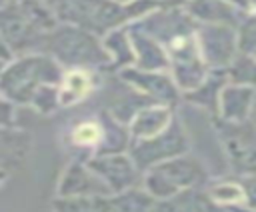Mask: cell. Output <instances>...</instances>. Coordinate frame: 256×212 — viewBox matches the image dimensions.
I'll list each match as a JSON object with an SVG mask.
<instances>
[{"label":"cell","mask_w":256,"mask_h":212,"mask_svg":"<svg viewBox=\"0 0 256 212\" xmlns=\"http://www.w3.org/2000/svg\"><path fill=\"white\" fill-rule=\"evenodd\" d=\"M58 24L84 28L96 36L128 26L146 14L158 10L148 0H44Z\"/></svg>","instance_id":"obj_1"},{"label":"cell","mask_w":256,"mask_h":212,"mask_svg":"<svg viewBox=\"0 0 256 212\" xmlns=\"http://www.w3.org/2000/svg\"><path fill=\"white\" fill-rule=\"evenodd\" d=\"M64 68L46 52L16 54L0 72V94L16 106L32 104L34 96L48 84H60Z\"/></svg>","instance_id":"obj_2"},{"label":"cell","mask_w":256,"mask_h":212,"mask_svg":"<svg viewBox=\"0 0 256 212\" xmlns=\"http://www.w3.org/2000/svg\"><path fill=\"white\" fill-rule=\"evenodd\" d=\"M42 52L50 54L64 70L94 68L100 72L112 70V60L102 44V38L70 24H58L44 36Z\"/></svg>","instance_id":"obj_3"},{"label":"cell","mask_w":256,"mask_h":212,"mask_svg":"<svg viewBox=\"0 0 256 212\" xmlns=\"http://www.w3.org/2000/svg\"><path fill=\"white\" fill-rule=\"evenodd\" d=\"M212 174L200 156L186 152L148 168L142 174V186L156 200H164L188 190H204Z\"/></svg>","instance_id":"obj_4"},{"label":"cell","mask_w":256,"mask_h":212,"mask_svg":"<svg viewBox=\"0 0 256 212\" xmlns=\"http://www.w3.org/2000/svg\"><path fill=\"white\" fill-rule=\"evenodd\" d=\"M212 128L230 174L238 178L256 174V124L224 122L212 116Z\"/></svg>","instance_id":"obj_5"},{"label":"cell","mask_w":256,"mask_h":212,"mask_svg":"<svg viewBox=\"0 0 256 212\" xmlns=\"http://www.w3.org/2000/svg\"><path fill=\"white\" fill-rule=\"evenodd\" d=\"M190 148H192L190 132H188L186 124L182 122V118L176 114L174 120L170 122V126L162 134L148 138V140H132L128 154L136 162L138 170L144 174L148 168H152L164 160H170V158L190 152Z\"/></svg>","instance_id":"obj_6"},{"label":"cell","mask_w":256,"mask_h":212,"mask_svg":"<svg viewBox=\"0 0 256 212\" xmlns=\"http://www.w3.org/2000/svg\"><path fill=\"white\" fill-rule=\"evenodd\" d=\"M106 116L108 110H100L88 116H80L64 128L60 142L64 150L70 152L72 160L86 162L94 154L102 152L106 142Z\"/></svg>","instance_id":"obj_7"},{"label":"cell","mask_w":256,"mask_h":212,"mask_svg":"<svg viewBox=\"0 0 256 212\" xmlns=\"http://www.w3.org/2000/svg\"><path fill=\"white\" fill-rule=\"evenodd\" d=\"M200 52L210 70H226L240 52L238 28L224 24H198L196 30Z\"/></svg>","instance_id":"obj_8"},{"label":"cell","mask_w":256,"mask_h":212,"mask_svg":"<svg viewBox=\"0 0 256 212\" xmlns=\"http://www.w3.org/2000/svg\"><path fill=\"white\" fill-rule=\"evenodd\" d=\"M116 76L120 82H124L126 86H130L132 90H136L152 102L172 106L182 102V92L178 90L176 82L166 70H140L136 66H128L118 70Z\"/></svg>","instance_id":"obj_9"},{"label":"cell","mask_w":256,"mask_h":212,"mask_svg":"<svg viewBox=\"0 0 256 212\" xmlns=\"http://www.w3.org/2000/svg\"><path fill=\"white\" fill-rule=\"evenodd\" d=\"M86 164L96 172V176L106 184L110 194L124 192L142 184V172L128 152H108L94 154L86 160Z\"/></svg>","instance_id":"obj_10"},{"label":"cell","mask_w":256,"mask_h":212,"mask_svg":"<svg viewBox=\"0 0 256 212\" xmlns=\"http://www.w3.org/2000/svg\"><path fill=\"white\" fill-rule=\"evenodd\" d=\"M0 34L14 52V56L26 52H42L46 36L26 18V14L14 0L4 10H0Z\"/></svg>","instance_id":"obj_11"},{"label":"cell","mask_w":256,"mask_h":212,"mask_svg":"<svg viewBox=\"0 0 256 212\" xmlns=\"http://www.w3.org/2000/svg\"><path fill=\"white\" fill-rule=\"evenodd\" d=\"M110 190L82 160H70L56 184L54 196H108Z\"/></svg>","instance_id":"obj_12"},{"label":"cell","mask_w":256,"mask_h":212,"mask_svg":"<svg viewBox=\"0 0 256 212\" xmlns=\"http://www.w3.org/2000/svg\"><path fill=\"white\" fill-rule=\"evenodd\" d=\"M102 74L94 68H68L58 84V102L60 110H70L84 104L100 86Z\"/></svg>","instance_id":"obj_13"},{"label":"cell","mask_w":256,"mask_h":212,"mask_svg":"<svg viewBox=\"0 0 256 212\" xmlns=\"http://www.w3.org/2000/svg\"><path fill=\"white\" fill-rule=\"evenodd\" d=\"M176 116V106L152 102L140 108L128 122V132L132 140H148L162 134Z\"/></svg>","instance_id":"obj_14"},{"label":"cell","mask_w":256,"mask_h":212,"mask_svg":"<svg viewBox=\"0 0 256 212\" xmlns=\"http://www.w3.org/2000/svg\"><path fill=\"white\" fill-rule=\"evenodd\" d=\"M254 102H256L254 88L226 82V86L220 90V96H218L216 118L224 122H246L252 116Z\"/></svg>","instance_id":"obj_15"},{"label":"cell","mask_w":256,"mask_h":212,"mask_svg":"<svg viewBox=\"0 0 256 212\" xmlns=\"http://www.w3.org/2000/svg\"><path fill=\"white\" fill-rule=\"evenodd\" d=\"M184 10L198 24H224L238 28L246 14L226 0H188Z\"/></svg>","instance_id":"obj_16"},{"label":"cell","mask_w":256,"mask_h":212,"mask_svg":"<svg viewBox=\"0 0 256 212\" xmlns=\"http://www.w3.org/2000/svg\"><path fill=\"white\" fill-rule=\"evenodd\" d=\"M128 34L134 50V66L140 70H166L168 72V54L164 46L144 32L142 28L128 24Z\"/></svg>","instance_id":"obj_17"},{"label":"cell","mask_w":256,"mask_h":212,"mask_svg":"<svg viewBox=\"0 0 256 212\" xmlns=\"http://www.w3.org/2000/svg\"><path fill=\"white\" fill-rule=\"evenodd\" d=\"M32 148V134L20 126H0V168L12 170L26 162Z\"/></svg>","instance_id":"obj_18"},{"label":"cell","mask_w":256,"mask_h":212,"mask_svg":"<svg viewBox=\"0 0 256 212\" xmlns=\"http://www.w3.org/2000/svg\"><path fill=\"white\" fill-rule=\"evenodd\" d=\"M226 82H228V70H210L198 88L182 94V102L198 110H204L210 116H216L218 96H220V90L226 86Z\"/></svg>","instance_id":"obj_19"},{"label":"cell","mask_w":256,"mask_h":212,"mask_svg":"<svg viewBox=\"0 0 256 212\" xmlns=\"http://www.w3.org/2000/svg\"><path fill=\"white\" fill-rule=\"evenodd\" d=\"M206 198L220 206V208H238V206H248V196H246V188L242 178L238 176H218V178H210V182L204 188Z\"/></svg>","instance_id":"obj_20"},{"label":"cell","mask_w":256,"mask_h":212,"mask_svg":"<svg viewBox=\"0 0 256 212\" xmlns=\"http://www.w3.org/2000/svg\"><path fill=\"white\" fill-rule=\"evenodd\" d=\"M102 44L112 60V70H122L128 66H134V50L128 34V26H120L110 30L106 36H102Z\"/></svg>","instance_id":"obj_21"},{"label":"cell","mask_w":256,"mask_h":212,"mask_svg":"<svg viewBox=\"0 0 256 212\" xmlns=\"http://www.w3.org/2000/svg\"><path fill=\"white\" fill-rule=\"evenodd\" d=\"M112 196H114V202L120 212H150L156 202V198L142 184L128 188L124 192L112 194Z\"/></svg>","instance_id":"obj_22"},{"label":"cell","mask_w":256,"mask_h":212,"mask_svg":"<svg viewBox=\"0 0 256 212\" xmlns=\"http://www.w3.org/2000/svg\"><path fill=\"white\" fill-rule=\"evenodd\" d=\"M204 200V190H188L172 198L156 200L150 212H198Z\"/></svg>","instance_id":"obj_23"},{"label":"cell","mask_w":256,"mask_h":212,"mask_svg":"<svg viewBox=\"0 0 256 212\" xmlns=\"http://www.w3.org/2000/svg\"><path fill=\"white\" fill-rule=\"evenodd\" d=\"M228 70V82L242 84L256 90V58L248 52H238Z\"/></svg>","instance_id":"obj_24"},{"label":"cell","mask_w":256,"mask_h":212,"mask_svg":"<svg viewBox=\"0 0 256 212\" xmlns=\"http://www.w3.org/2000/svg\"><path fill=\"white\" fill-rule=\"evenodd\" d=\"M30 108L34 112H38L40 116H52L60 110V102H58V84H48L44 86L32 100Z\"/></svg>","instance_id":"obj_25"},{"label":"cell","mask_w":256,"mask_h":212,"mask_svg":"<svg viewBox=\"0 0 256 212\" xmlns=\"http://www.w3.org/2000/svg\"><path fill=\"white\" fill-rule=\"evenodd\" d=\"M0 126H18V106L0 94Z\"/></svg>","instance_id":"obj_26"},{"label":"cell","mask_w":256,"mask_h":212,"mask_svg":"<svg viewBox=\"0 0 256 212\" xmlns=\"http://www.w3.org/2000/svg\"><path fill=\"white\" fill-rule=\"evenodd\" d=\"M86 212H120V210L114 202V196L108 194V196H92Z\"/></svg>","instance_id":"obj_27"},{"label":"cell","mask_w":256,"mask_h":212,"mask_svg":"<svg viewBox=\"0 0 256 212\" xmlns=\"http://www.w3.org/2000/svg\"><path fill=\"white\" fill-rule=\"evenodd\" d=\"M242 182H244V188H246L248 206H250V208H256V174L242 178Z\"/></svg>","instance_id":"obj_28"},{"label":"cell","mask_w":256,"mask_h":212,"mask_svg":"<svg viewBox=\"0 0 256 212\" xmlns=\"http://www.w3.org/2000/svg\"><path fill=\"white\" fill-rule=\"evenodd\" d=\"M156 8H184L188 0H148Z\"/></svg>","instance_id":"obj_29"},{"label":"cell","mask_w":256,"mask_h":212,"mask_svg":"<svg viewBox=\"0 0 256 212\" xmlns=\"http://www.w3.org/2000/svg\"><path fill=\"white\" fill-rule=\"evenodd\" d=\"M14 58V52L10 50V46L6 44V40L2 38V34H0V60L2 62H10Z\"/></svg>","instance_id":"obj_30"},{"label":"cell","mask_w":256,"mask_h":212,"mask_svg":"<svg viewBox=\"0 0 256 212\" xmlns=\"http://www.w3.org/2000/svg\"><path fill=\"white\" fill-rule=\"evenodd\" d=\"M226 2H230V4H234L236 8H240L246 16L250 14V0H226Z\"/></svg>","instance_id":"obj_31"},{"label":"cell","mask_w":256,"mask_h":212,"mask_svg":"<svg viewBox=\"0 0 256 212\" xmlns=\"http://www.w3.org/2000/svg\"><path fill=\"white\" fill-rule=\"evenodd\" d=\"M10 178V172L8 170H4V168H0V188L4 186V182Z\"/></svg>","instance_id":"obj_32"},{"label":"cell","mask_w":256,"mask_h":212,"mask_svg":"<svg viewBox=\"0 0 256 212\" xmlns=\"http://www.w3.org/2000/svg\"><path fill=\"white\" fill-rule=\"evenodd\" d=\"M230 212H256V208H250V206H238V208H230Z\"/></svg>","instance_id":"obj_33"},{"label":"cell","mask_w":256,"mask_h":212,"mask_svg":"<svg viewBox=\"0 0 256 212\" xmlns=\"http://www.w3.org/2000/svg\"><path fill=\"white\" fill-rule=\"evenodd\" d=\"M250 14H256V0H250Z\"/></svg>","instance_id":"obj_34"},{"label":"cell","mask_w":256,"mask_h":212,"mask_svg":"<svg viewBox=\"0 0 256 212\" xmlns=\"http://www.w3.org/2000/svg\"><path fill=\"white\" fill-rule=\"evenodd\" d=\"M10 2H12V0H0V10H4V8L10 4Z\"/></svg>","instance_id":"obj_35"},{"label":"cell","mask_w":256,"mask_h":212,"mask_svg":"<svg viewBox=\"0 0 256 212\" xmlns=\"http://www.w3.org/2000/svg\"><path fill=\"white\" fill-rule=\"evenodd\" d=\"M250 120L256 124V102H254V108H252V116H250Z\"/></svg>","instance_id":"obj_36"},{"label":"cell","mask_w":256,"mask_h":212,"mask_svg":"<svg viewBox=\"0 0 256 212\" xmlns=\"http://www.w3.org/2000/svg\"><path fill=\"white\" fill-rule=\"evenodd\" d=\"M4 64H6V62H2V60H0V72H2V68H4Z\"/></svg>","instance_id":"obj_37"},{"label":"cell","mask_w":256,"mask_h":212,"mask_svg":"<svg viewBox=\"0 0 256 212\" xmlns=\"http://www.w3.org/2000/svg\"><path fill=\"white\" fill-rule=\"evenodd\" d=\"M250 54H252V56H254V58H256V48H254V50H252V52H250Z\"/></svg>","instance_id":"obj_38"}]
</instances>
